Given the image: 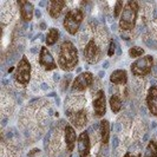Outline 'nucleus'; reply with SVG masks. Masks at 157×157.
Here are the masks:
<instances>
[{
  "mask_svg": "<svg viewBox=\"0 0 157 157\" xmlns=\"http://www.w3.org/2000/svg\"><path fill=\"white\" fill-rule=\"evenodd\" d=\"M58 39H59V31H58L57 29H55V27L50 29L46 34V44L47 45H50V46H51V45H55Z\"/></svg>",
  "mask_w": 157,
  "mask_h": 157,
  "instance_id": "18",
  "label": "nucleus"
},
{
  "mask_svg": "<svg viewBox=\"0 0 157 157\" xmlns=\"http://www.w3.org/2000/svg\"><path fill=\"white\" fill-rule=\"evenodd\" d=\"M83 12L79 8H72L70 10L64 18V29L69 32L70 34H76L78 32L80 24L83 21Z\"/></svg>",
  "mask_w": 157,
  "mask_h": 157,
  "instance_id": "3",
  "label": "nucleus"
},
{
  "mask_svg": "<svg viewBox=\"0 0 157 157\" xmlns=\"http://www.w3.org/2000/svg\"><path fill=\"white\" fill-rule=\"evenodd\" d=\"M36 16H37V18H40V17H41V12H40L39 10L36 11Z\"/></svg>",
  "mask_w": 157,
  "mask_h": 157,
  "instance_id": "26",
  "label": "nucleus"
},
{
  "mask_svg": "<svg viewBox=\"0 0 157 157\" xmlns=\"http://www.w3.org/2000/svg\"><path fill=\"white\" fill-rule=\"evenodd\" d=\"M92 83H94V76H92L91 72L79 73L72 83V90L73 91H84Z\"/></svg>",
  "mask_w": 157,
  "mask_h": 157,
  "instance_id": "6",
  "label": "nucleus"
},
{
  "mask_svg": "<svg viewBox=\"0 0 157 157\" xmlns=\"http://www.w3.org/2000/svg\"><path fill=\"white\" fill-rule=\"evenodd\" d=\"M110 82L116 85H125L128 82V73L125 70H116L111 73Z\"/></svg>",
  "mask_w": 157,
  "mask_h": 157,
  "instance_id": "15",
  "label": "nucleus"
},
{
  "mask_svg": "<svg viewBox=\"0 0 157 157\" xmlns=\"http://www.w3.org/2000/svg\"><path fill=\"white\" fill-rule=\"evenodd\" d=\"M48 4V13L52 18H57L60 14V12L63 11L64 6L66 5V2L63 0H53L47 2Z\"/></svg>",
  "mask_w": 157,
  "mask_h": 157,
  "instance_id": "16",
  "label": "nucleus"
},
{
  "mask_svg": "<svg viewBox=\"0 0 157 157\" xmlns=\"http://www.w3.org/2000/svg\"><path fill=\"white\" fill-rule=\"evenodd\" d=\"M123 1H117L116 2V6H115V12H113V17L118 18V17L122 14V11H123Z\"/></svg>",
  "mask_w": 157,
  "mask_h": 157,
  "instance_id": "22",
  "label": "nucleus"
},
{
  "mask_svg": "<svg viewBox=\"0 0 157 157\" xmlns=\"http://www.w3.org/2000/svg\"><path fill=\"white\" fill-rule=\"evenodd\" d=\"M65 142H66V147H67V150L69 151H73L75 149V144H76V140H77V135H76V131L75 129L71 125L65 126Z\"/></svg>",
  "mask_w": 157,
  "mask_h": 157,
  "instance_id": "14",
  "label": "nucleus"
},
{
  "mask_svg": "<svg viewBox=\"0 0 157 157\" xmlns=\"http://www.w3.org/2000/svg\"><path fill=\"white\" fill-rule=\"evenodd\" d=\"M14 70V69H13V67H10V69H8V73H10V72H12V71Z\"/></svg>",
  "mask_w": 157,
  "mask_h": 157,
  "instance_id": "33",
  "label": "nucleus"
},
{
  "mask_svg": "<svg viewBox=\"0 0 157 157\" xmlns=\"http://www.w3.org/2000/svg\"><path fill=\"white\" fill-rule=\"evenodd\" d=\"M84 59L89 64H96L101 59V50L94 43V40H90L84 48Z\"/></svg>",
  "mask_w": 157,
  "mask_h": 157,
  "instance_id": "7",
  "label": "nucleus"
},
{
  "mask_svg": "<svg viewBox=\"0 0 157 157\" xmlns=\"http://www.w3.org/2000/svg\"><path fill=\"white\" fill-rule=\"evenodd\" d=\"M41 89H43V90H47V89H48V86H47L46 84H43V85H41Z\"/></svg>",
  "mask_w": 157,
  "mask_h": 157,
  "instance_id": "29",
  "label": "nucleus"
},
{
  "mask_svg": "<svg viewBox=\"0 0 157 157\" xmlns=\"http://www.w3.org/2000/svg\"><path fill=\"white\" fill-rule=\"evenodd\" d=\"M39 64H40V66H43V67L47 71L55 70L56 67H57V64H56L53 57L51 56V53H50L48 50H47V47H45V46H41V48H40Z\"/></svg>",
  "mask_w": 157,
  "mask_h": 157,
  "instance_id": "9",
  "label": "nucleus"
},
{
  "mask_svg": "<svg viewBox=\"0 0 157 157\" xmlns=\"http://www.w3.org/2000/svg\"><path fill=\"white\" fill-rule=\"evenodd\" d=\"M78 64V51L75 47V45L65 40L60 50H59V57H58V65L63 69L64 71H72Z\"/></svg>",
  "mask_w": 157,
  "mask_h": 157,
  "instance_id": "1",
  "label": "nucleus"
},
{
  "mask_svg": "<svg viewBox=\"0 0 157 157\" xmlns=\"http://www.w3.org/2000/svg\"><path fill=\"white\" fill-rule=\"evenodd\" d=\"M118 137L117 136H113V138H112V148L115 149V148H117V145H118Z\"/></svg>",
  "mask_w": 157,
  "mask_h": 157,
  "instance_id": "24",
  "label": "nucleus"
},
{
  "mask_svg": "<svg viewBox=\"0 0 157 157\" xmlns=\"http://www.w3.org/2000/svg\"><path fill=\"white\" fill-rule=\"evenodd\" d=\"M154 59L151 56H144L140 59H137L135 63L131 64V72L135 76H147L152 70Z\"/></svg>",
  "mask_w": 157,
  "mask_h": 157,
  "instance_id": "5",
  "label": "nucleus"
},
{
  "mask_svg": "<svg viewBox=\"0 0 157 157\" xmlns=\"http://www.w3.org/2000/svg\"><path fill=\"white\" fill-rule=\"evenodd\" d=\"M137 13H138V4L136 1H129L122 11L119 19V27L123 31H131L136 24Z\"/></svg>",
  "mask_w": 157,
  "mask_h": 157,
  "instance_id": "2",
  "label": "nucleus"
},
{
  "mask_svg": "<svg viewBox=\"0 0 157 157\" xmlns=\"http://www.w3.org/2000/svg\"><path fill=\"white\" fill-rule=\"evenodd\" d=\"M144 157H157V144L154 141H150Z\"/></svg>",
  "mask_w": 157,
  "mask_h": 157,
  "instance_id": "20",
  "label": "nucleus"
},
{
  "mask_svg": "<svg viewBox=\"0 0 157 157\" xmlns=\"http://www.w3.org/2000/svg\"><path fill=\"white\" fill-rule=\"evenodd\" d=\"M14 76H16V80L18 83H20L23 85L29 84L30 78H31V64L25 56L19 60V63L17 65Z\"/></svg>",
  "mask_w": 157,
  "mask_h": 157,
  "instance_id": "4",
  "label": "nucleus"
},
{
  "mask_svg": "<svg viewBox=\"0 0 157 157\" xmlns=\"http://www.w3.org/2000/svg\"><path fill=\"white\" fill-rule=\"evenodd\" d=\"M142 55H144V50L140 46H134L129 50V56L131 58H138Z\"/></svg>",
  "mask_w": 157,
  "mask_h": 157,
  "instance_id": "21",
  "label": "nucleus"
},
{
  "mask_svg": "<svg viewBox=\"0 0 157 157\" xmlns=\"http://www.w3.org/2000/svg\"><path fill=\"white\" fill-rule=\"evenodd\" d=\"M66 115H67V117L70 119V122L76 126V128H83L84 125H86L87 117H86V112L84 110L75 111V112L67 111Z\"/></svg>",
  "mask_w": 157,
  "mask_h": 157,
  "instance_id": "10",
  "label": "nucleus"
},
{
  "mask_svg": "<svg viewBox=\"0 0 157 157\" xmlns=\"http://www.w3.org/2000/svg\"><path fill=\"white\" fill-rule=\"evenodd\" d=\"M59 78H60V77H59L58 73H55V75H53V79H55V80H59Z\"/></svg>",
  "mask_w": 157,
  "mask_h": 157,
  "instance_id": "27",
  "label": "nucleus"
},
{
  "mask_svg": "<svg viewBox=\"0 0 157 157\" xmlns=\"http://www.w3.org/2000/svg\"><path fill=\"white\" fill-rule=\"evenodd\" d=\"M124 157H141V154L137 152V154H131V152H126Z\"/></svg>",
  "mask_w": 157,
  "mask_h": 157,
  "instance_id": "25",
  "label": "nucleus"
},
{
  "mask_svg": "<svg viewBox=\"0 0 157 157\" xmlns=\"http://www.w3.org/2000/svg\"><path fill=\"white\" fill-rule=\"evenodd\" d=\"M40 27L44 30V29H45V24H41V25H40Z\"/></svg>",
  "mask_w": 157,
  "mask_h": 157,
  "instance_id": "32",
  "label": "nucleus"
},
{
  "mask_svg": "<svg viewBox=\"0 0 157 157\" xmlns=\"http://www.w3.org/2000/svg\"><path fill=\"white\" fill-rule=\"evenodd\" d=\"M147 104L151 115L157 116V87L151 86L147 96Z\"/></svg>",
  "mask_w": 157,
  "mask_h": 157,
  "instance_id": "13",
  "label": "nucleus"
},
{
  "mask_svg": "<svg viewBox=\"0 0 157 157\" xmlns=\"http://www.w3.org/2000/svg\"><path fill=\"white\" fill-rule=\"evenodd\" d=\"M116 44H115V41L113 40H111L110 41V46H109V52H108V55L110 56H113L115 55V50H116Z\"/></svg>",
  "mask_w": 157,
  "mask_h": 157,
  "instance_id": "23",
  "label": "nucleus"
},
{
  "mask_svg": "<svg viewBox=\"0 0 157 157\" xmlns=\"http://www.w3.org/2000/svg\"><path fill=\"white\" fill-rule=\"evenodd\" d=\"M110 106H111V110L113 111L115 113L119 112V110L122 109V101L119 99L117 94H112L110 98Z\"/></svg>",
  "mask_w": 157,
  "mask_h": 157,
  "instance_id": "19",
  "label": "nucleus"
},
{
  "mask_svg": "<svg viewBox=\"0 0 157 157\" xmlns=\"http://www.w3.org/2000/svg\"><path fill=\"white\" fill-rule=\"evenodd\" d=\"M90 152V138L87 131H84L78 137V154L79 157H86Z\"/></svg>",
  "mask_w": 157,
  "mask_h": 157,
  "instance_id": "11",
  "label": "nucleus"
},
{
  "mask_svg": "<svg viewBox=\"0 0 157 157\" xmlns=\"http://www.w3.org/2000/svg\"><path fill=\"white\" fill-rule=\"evenodd\" d=\"M99 130H101V137L104 144L109 143V137H110V124L106 119H103L99 123Z\"/></svg>",
  "mask_w": 157,
  "mask_h": 157,
  "instance_id": "17",
  "label": "nucleus"
},
{
  "mask_svg": "<svg viewBox=\"0 0 157 157\" xmlns=\"http://www.w3.org/2000/svg\"><path fill=\"white\" fill-rule=\"evenodd\" d=\"M155 19H157V12L155 13Z\"/></svg>",
  "mask_w": 157,
  "mask_h": 157,
  "instance_id": "34",
  "label": "nucleus"
},
{
  "mask_svg": "<svg viewBox=\"0 0 157 157\" xmlns=\"http://www.w3.org/2000/svg\"><path fill=\"white\" fill-rule=\"evenodd\" d=\"M103 66H104V69H106V67H109V62H105V63H104V65H103Z\"/></svg>",
  "mask_w": 157,
  "mask_h": 157,
  "instance_id": "30",
  "label": "nucleus"
},
{
  "mask_svg": "<svg viewBox=\"0 0 157 157\" xmlns=\"http://www.w3.org/2000/svg\"><path fill=\"white\" fill-rule=\"evenodd\" d=\"M148 137H149V136H148V135H145V136H144V138H143V141H147V140H148Z\"/></svg>",
  "mask_w": 157,
  "mask_h": 157,
  "instance_id": "31",
  "label": "nucleus"
},
{
  "mask_svg": "<svg viewBox=\"0 0 157 157\" xmlns=\"http://www.w3.org/2000/svg\"><path fill=\"white\" fill-rule=\"evenodd\" d=\"M98 76H99V77H101V78H103V77H104V76H105V72H104V71H101V72H99V73H98Z\"/></svg>",
  "mask_w": 157,
  "mask_h": 157,
  "instance_id": "28",
  "label": "nucleus"
},
{
  "mask_svg": "<svg viewBox=\"0 0 157 157\" xmlns=\"http://www.w3.org/2000/svg\"><path fill=\"white\" fill-rule=\"evenodd\" d=\"M94 109L97 117H102L106 112V99L103 90L97 91L94 98Z\"/></svg>",
  "mask_w": 157,
  "mask_h": 157,
  "instance_id": "8",
  "label": "nucleus"
},
{
  "mask_svg": "<svg viewBox=\"0 0 157 157\" xmlns=\"http://www.w3.org/2000/svg\"><path fill=\"white\" fill-rule=\"evenodd\" d=\"M18 6L20 8V16L24 21H30L33 17V5L29 1L19 0Z\"/></svg>",
  "mask_w": 157,
  "mask_h": 157,
  "instance_id": "12",
  "label": "nucleus"
}]
</instances>
